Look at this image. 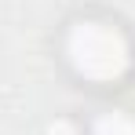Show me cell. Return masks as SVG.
Returning a JSON list of instances; mask_svg holds the SVG:
<instances>
[{
    "instance_id": "1",
    "label": "cell",
    "mask_w": 135,
    "mask_h": 135,
    "mask_svg": "<svg viewBox=\"0 0 135 135\" xmlns=\"http://www.w3.org/2000/svg\"><path fill=\"white\" fill-rule=\"evenodd\" d=\"M66 55L73 69L88 80H117L132 66L128 40L106 22H77L66 37Z\"/></svg>"
},
{
    "instance_id": "3",
    "label": "cell",
    "mask_w": 135,
    "mask_h": 135,
    "mask_svg": "<svg viewBox=\"0 0 135 135\" xmlns=\"http://www.w3.org/2000/svg\"><path fill=\"white\" fill-rule=\"evenodd\" d=\"M47 135H77V132H73V124H69V120H55V124L47 128Z\"/></svg>"
},
{
    "instance_id": "2",
    "label": "cell",
    "mask_w": 135,
    "mask_h": 135,
    "mask_svg": "<svg viewBox=\"0 0 135 135\" xmlns=\"http://www.w3.org/2000/svg\"><path fill=\"white\" fill-rule=\"evenodd\" d=\"M91 135H135V120L128 117V113H102L99 120H95V128H91Z\"/></svg>"
}]
</instances>
